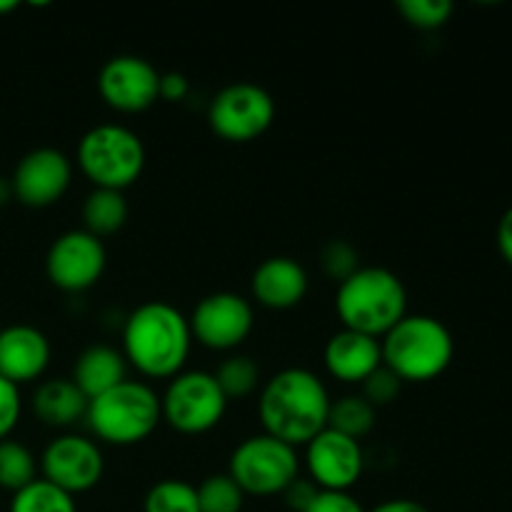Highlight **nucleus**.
Returning <instances> with one entry per match:
<instances>
[{"instance_id":"nucleus-1","label":"nucleus","mask_w":512,"mask_h":512,"mask_svg":"<svg viewBox=\"0 0 512 512\" xmlns=\"http://www.w3.org/2000/svg\"><path fill=\"white\" fill-rule=\"evenodd\" d=\"M333 398L315 373L305 368H285L260 388L258 415L263 433L293 445H308L328 428Z\"/></svg>"},{"instance_id":"nucleus-2","label":"nucleus","mask_w":512,"mask_h":512,"mask_svg":"<svg viewBox=\"0 0 512 512\" xmlns=\"http://www.w3.org/2000/svg\"><path fill=\"white\" fill-rule=\"evenodd\" d=\"M193 348L190 323L175 305L148 300L128 315L123 325V348L128 368L143 378L170 380L183 373Z\"/></svg>"},{"instance_id":"nucleus-3","label":"nucleus","mask_w":512,"mask_h":512,"mask_svg":"<svg viewBox=\"0 0 512 512\" xmlns=\"http://www.w3.org/2000/svg\"><path fill=\"white\" fill-rule=\"evenodd\" d=\"M335 313L345 330L380 340L408 315V290L393 270L360 265L338 283Z\"/></svg>"},{"instance_id":"nucleus-4","label":"nucleus","mask_w":512,"mask_h":512,"mask_svg":"<svg viewBox=\"0 0 512 512\" xmlns=\"http://www.w3.org/2000/svg\"><path fill=\"white\" fill-rule=\"evenodd\" d=\"M383 365L400 383H430L450 368L455 340L445 323L433 315H405L390 333L380 338Z\"/></svg>"},{"instance_id":"nucleus-5","label":"nucleus","mask_w":512,"mask_h":512,"mask_svg":"<svg viewBox=\"0 0 512 512\" xmlns=\"http://www.w3.org/2000/svg\"><path fill=\"white\" fill-rule=\"evenodd\" d=\"M90 433L108 445L128 448L148 440L155 433L160 415V395L143 380H123L108 393L98 395L88 403Z\"/></svg>"},{"instance_id":"nucleus-6","label":"nucleus","mask_w":512,"mask_h":512,"mask_svg":"<svg viewBox=\"0 0 512 512\" xmlns=\"http://www.w3.org/2000/svg\"><path fill=\"white\" fill-rule=\"evenodd\" d=\"M75 163L93 188L123 193L143 173L145 145L140 135L125 125H95L80 138Z\"/></svg>"},{"instance_id":"nucleus-7","label":"nucleus","mask_w":512,"mask_h":512,"mask_svg":"<svg viewBox=\"0 0 512 512\" xmlns=\"http://www.w3.org/2000/svg\"><path fill=\"white\" fill-rule=\"evenodd\" d=\"M228 475L243 488L245 495H283L285 488L300 478L298 450L268 433L250 435L230 453Z\"/></svg>"},{"instance_id":"nucleus-8","label":"nucleus","mask_w":512,"mask_h":512,"mask_svg":"<svg viewBox=\"0 0 512 512\" xmlns=\"http://www.w3.org/2000/svg\"><path fill=\"white\" fill-rule=\"evenodd\" d=\"M228 398L220 390L213 373L205 370H183L168 380V388L160 395L163 423L183 435H203L223 420Z\"/></svg>"},{"instance_id":"nucleus-9","label":"nucleus","mask_w":512,"mask_h":512,"mask_svg":"<svg viewBox=\"0 0 512 512\" xmlns=\"http://www.w3.org/2000/svg\"><path fill=\"white\" fill-rule=\"evenodd\" d=\"M275 120V100L255 83H230L208 105V123L228 143H250Z\"/></svg>"},{"instance_id":"nucleus-10","label":"nucleus","mask_w":512,"mask_h":512,"mask_svg":"<svg viewBox=\"0 0 512 512\" xmlns=\"http://www.w3.org/2000/svg\"><path fill=\"white\" fill-rule=\"evenodd\" d=\"M188 323L193 343H200L210 350H220V353H230L253 333L255 313L250 300H245L243 295L220 290V293L205 295L195 305Z\"/></svg>"},{"instance_id":"nucleus-11","label":"nucleus","mask_w":512,"mask_h":512,"mask_svg":"<svg viewBox=\"0 0 512 512\" xmlns=\"http://www.w3.org/2000/svg\"><path fill=\"white\" fill-rule=\"evenodd\" d=\"M108 253L103 240L88 230H68L58 235L45 255V275L63 293H83L105 273Z\"/></svg>"},{"instance_id":"nucleus-12","label":"nucleus","mask_w":512,"mask_h":512,"mask_svg":"<svg viewBox=\"0 0 512 512\" xmlns=\"http://www.w3.org/2000/svg\"><path fill=\"white\" fill-rule=\"evenodd\" d=\"M43 480L68 495H80L93 490L100 483L105 470L103 450L95 440L85 435L65 433L50 440L38 463Z\"/></svg>"},{"instance_id":"nucleus-13","label":"nucleus","mask_w":512,"mask_h":512,"mask_svg":"<svg viewBox=\"0 0 512 512\" xmlns=\"http://www.w3.org/2000/svg\"><path fill=\"white\" fill-rule=\"evenodd\" d=\"M305 470L318 490L350 493V488L363 478V445L338 430L325 428L305 445Z\"/></svg>"},{"instance_id":"nucleus-14","label":"nucleus","mask_w":512,"mask_h":512,"mask_svg":"<svg viewBox=\"0 0 512 512\" xmlns=\"http://www.w3.org/2000/svg\"><path fill=\"white\" fill-rule=\"evenodd\" d=\"M160 90V70L140 55H113L98 73V93L118 113L153 108Z\"/></svg>"},{"instance_id":"nucleus-15","label":"nucleus","mask_w":512,"mask_h":512,"mask_svg":"<svg viewBox=\"0 0 512 512\" xmlns=\"http://www.w3.org/2000/svg\"><path fill=\"white\" fill-rule=\"evenodd\" d=\"M70 180H73V163L63 150L35 148L15 165L10 190L13 198L28 208H48L68 193Z\"/></svg>"},{"instance_id":"nucleus-16","label":"nucleus","mask_w":512,"mask_h":512,"mask_svg":"<svg viewBox=\"0 0 512 512\" xmlns=\"http://www.w3.org/2000/svg\"><path fill=\"white\" fill-rule=\"evenodd\" d=\"M50 365V340L33 325H8L0 330V375L13 385L38 380Z\"/></svg>"},{"instance_id":"nucleus-17","label":"nucleus","mask_w":512,"mask_h":512,"mask_svg":"<svg viewBox=\"0 0 512 512\" xmlns=\"http://www.w3.org/2000/svg\"><path fill=\"white\" fill-rule=\"evenodd\" d=\"M308 273L303 265L288 255L263 260L250 278V293L255 303L268 310H290L303 303L308 293Z\"/></svg>"},{"instance_id":"nucleus-18","label":"nucleus","mask_w":512,"mask_h":512,"mask_svg":"<svg viewBox=\"0 0 512 512\" xmlns=\"http://www.w3.org/2000/svg\"><path fill=\"white\" fill-rule=\"evenodd\" d=\"M323 363L328 373L335 380H340V383L360 385L368 375H373L383 365L380 340L345 328L338 330L325 343Z\"/></svg>"},{"instance_id":"nucleus-19","label":"nucleus","mask_w":512,"mask_h":512,"mask_svg":"<svg viewBox=\"0 0 512 512\" xmlns=\"http://www.w3.org/2000/svg\"><path fill=\"white\" fill-rule=\"evenodd\" d=\"M70 380L83 390L85 398L93 400L128 380V360L110 345H90L75 360Z\"/></svg>"},{"instance_id":"nucleus-20","label":"nucleus","mask_w":512,"mask_h":512,"mask_svg":"<svg viewBox=\"0 0 512 512\" xmlns=\"http://www.w3.org/2000/svg\"><path fill=\"white\" fill-rule=\"evenodd\" d=\"M88 403L83 390L70 378H50L35 388L33 413L48 428H70L85 420Z\"/></svg>"},{"instance_id":"nucleus-21","label":"nucleus","mask_w":512,"mask_h":512,"mask_svg":"<svg viewBox=\"0 0 512 512\" xmlns=\"http://www.w3.org/2000/svg\"><path fill=\"white\" fill-rule=\"evenodd\" d=\"M128 223V200L120 190L93 188L83 203V230L95 238H108Z\"/></svg>"},{"instance_id":"nucleus-22","label":"nucleus","mask_w":512,"mask_h":512,"mask_svg":"<svg viewBox=\"0 0 512 512\" xmlns=\"http://www.w3.org/2000/svg\"><path fill=\"white\" fill-rule=\"evenodd\" d=\"M38 460L18 440H0V488L8 493H20L38 480Z\"/></svg>"},{"instance_id":"nucleus-23","label":"nucleus","mask_w":512,"mask_h":512,"mask_svg":"<svg viewBox=\"0 0 512 512\" xmlns=\"http://www.w3.org/2000/svg\"><path fill=\"white\" fill-rule=\"evenodd\" d=\"M375 415L378 410L363 398V395H343L333 400L328 415V428L348 435V438L360 440L375 428Z\"/></svg>"},{"instance_id":"nucleus-24","label":"nucleus","mask_w":512,"mask_h":512,"mask_svg":"<svg viewBox=\"0 0 512 512\" xmlns=\"http://www.w3.org/2000/svg\"><path fill=\"white\" fill-rule=\"evenodd\" d=\"M213 375L228 403L230 400L248 398L260 385V368L248 355H228Z\"/></svg>"},{"instance_id":"nucleus-25","label":"nucleus","mask_w":512,"mask_h":512,"mask_svg":"<svg viewBox=\"0 0 512 512\" xmlns=\"http://www.w3.org/2000/svg\"><path fill=\"white\" fill-rule=\"evenodd\" d=\"M10 512H78V505H75L73 495L38 478L28 488L13 495Z\"/></svg>"},{"instance_id":"nucleus-26","label":"nucleus","mask_w":512,"mask_h":512,"mask_svg":"<svg viewBox=\"0 0 512 512\" xmlns=\"http://www.w3.org/2000/svg\"><path fill=\"white\" fill-rule=\"evenodd\" d=\"M143 512H200L198 490L185 480L165 478L145 493Z\"/></svg>"},{"instance_id":"nucleus-27","label":"nucleus","mask_w":512,"mask_h":512,"mask_svg":"<svg viewBox=\"0 0 512 512\" xmlns=\"http://www.w3.org/2000/svg\"><path fill=\"white\" fill-rule=\"evenodd\" d=\"M195 490H198L200 512H240L248 498L228 473L208 475Z\"/></svg>"},{"instance_id":"nucleus-28","label":"nucleus","mask_w":512,"mask_h":512,"mask_svg":"<svg viewBox=\"0 0 512 512\" xmlns=\"http://www.w3.org/2000/svg\"><path fill=\"white\" fill-rule=\"evenodd\" d=\"M398 13L405 23L420 30L443 28L453 15L450 0H398Z\"/></svg>"},{"instance_id":"nucleus-29","label":"nucleus","mask_w":512,"mask_h":512,"mask_svg":"<svg viewBox=\"0 0 512 512\" xmlns=\"http://www.w3.org/2000/svg\"><path fill=\"white\" fill-rule=\"evenodd\" d=\"M320 265H323V273L328 278H333L335 283H343L345 278H350L360 268L358 250L350 243H345V240H330L320 250Z\"/></svg>"},{"instance_id":"nucleus-30","label":"nucleus","mask_w":512,"mask_h":512,"mask_svg":"<svg viewBox=\"0 0 512 512\" xmlns=\"http://www.w3.org/2000/svg\"><path fill=\"white\" fill-rule=\"evenodd\" d=\"M360 388H363L360 390V395H363V398L368 400L375 410H378V408H383V405H390L395 398H398L403 383H400V378L393 373V370H388L385 365H380L373 375H368V378L360 383Z\"/></svg>"},{"instance_id":"nucleus-31","label":"nucleus","mask_w":512,"mask_h":512,"mask_svg":"<svg viewBox=\"0 0 512 512\" xmlns=\"http://www.w3.org/2000/svg\"><path fill=\"white\" fill-rule=\"evenodd\" d=\"M20 410H23L20 388L0 375V440L10 438L20 420Z\"/></svg>"},{"instance_id":"nucleus-32","label":"nucleus","mask_w":512,"mask_h":512,"mask_svg":"<svg viewBox=\"0 0 512 512\" xmlns=\"http://www.w3.org/2000/svg\"><path fill=\"white\" fill-rule=\"evenodd\" d=\"M305 512H368L350 493H335V490H318L313 503Z\"/></svg>"},{"instance_id":"nucleus-33","label":"nucleus","mask_w":512,"mask_h":512,"mask_svg":"<svg viewBox=\"0 0 512 512\" xmlns=\"http://www.w3.org/2000/svg\"><path fill=\"white\" fill-rule=\"evenodd\" d=\"M315 495H318V488H315L308 478H295L293 483L285 488L283 498H285V505H288L290 510L305 512L308 510V505L313 503Z\"/></svg>"},{"instance_id":"nucleus-34","label":"nucleus","mask_w":512,"mask_h":512,"mask_svg":"<svg viewBox=\"0 0 512 512\" xmlns=\"http://www.w3.org/2000/svg\"><path fill=\"white\" fill-rule=\"evenodd\" d=\"M190 93V83L183 73H160V90H158V98L160 100H168V103H180V100L188 98Z\"/></svg>"},{"instance_id":"nucleus-35","label":"nucleus","mask_w":512,"mask_h":512,"mask_svg":"<svg viewBox=\"0 0 512 512\" xmlns=\"http://www.w3.org/2000/svg\"><path fill=\"white\" fill-rule=\"evenodd\" d=\"M498 250L500 255H503V260L508 265H512V205L508 210L503 213V218H500L498 223Z\"/></svg>"},{"instance_id":"nucleus-36","label":"nucleus","mask_w":512,"mask_h":512,"mask_svg":"<svg viewBox=\"0 0 512 512\" xmlns=\"http://www.w3.org/2000/svg\"><path fill=\"white\" fill-rule=\"evenodd\" d=\"M370 512H430L425 505H420L418 500H408V498H395V500H385L380 503L378 508H373Z\"/></svg>"},{"instance_id":"nucleus-37","label":"nucleus","mask_w":512,"mask_h":512,"mask_svg":"<svg viewBox=\"0 0 512 512\" xmlns=\"http://www.w3.org/2000/svg\"><path fill=\"white\" fill-rule=\"evenodd\" d=\"M10 195H13V190H10V183H5V180L0 178V208H3V205L8 203Z\"/></svg>"},{"instance_id":"nucleus-38","label":"nucleus","mask_w":512,"mask_h":512,"mask_svg":"<svg viewBox=\"0 0 512 512\" xmlns=\"http://www.w3.org/2000/svg\"><path fill=\"white\" fill-rule=\"evenodd\" d=\"M15 8H18V3H15V0H0V15L10 13V10H15Z\"/></svg>"}]
</instances>
